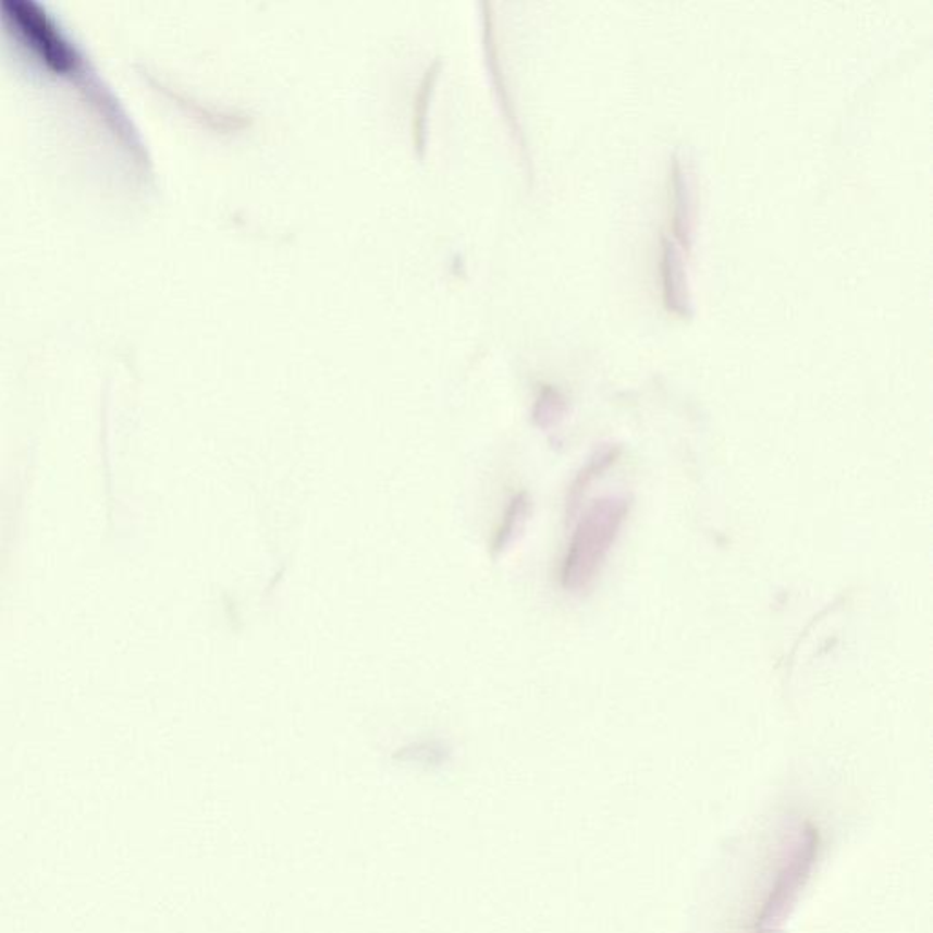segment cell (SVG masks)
I'll return each mask as SVG.
<instances>
[{
    "label": "cell",
    "instance_id": "cell-1",
    "mask_svg": "<svg viewBox=\"0 0 933 933\" xmlns=\"http://www.w3.org/2000/svg\"><path fill=\"white\" fill-rule=\"evenodd\" d=\"M631 503L624 496H605L589 505L570 535L560 567L564 591L584 594L591 589L605 560L621 537Z\"/></svg>",
    "mask_w": 933,
    "mask_h": 933
},
{
    "label": "cell",
    "instance_id": "cell-2",
    "mask_svg": "<svg viewBox=\"0 0 933 933\" xmlns=\"http://www.w3.org/2000/svg\"><path fill=\"white\" fill-rule=\"evenodd\" d=\"M531 498L526 491L516 492L515 496L508 500L507 507L503 511L502 521L491 540L492 558H500L518 540L531 516Z\"/></svg>",
    "mask_w": 933,
    "mask_h": 933
},
{
    "label": "cell",
    "instance_id": "cell-3",
    "mask_svg": "<svg viewBox=\"0 0 933 933\" xmlns=\"http://www.w3.org/2000/svg\"><path fill=\"white\" fill-rule=\"evenodd\" d=\"M621 456V447H604L592 454L589 462L581 467L580 472L576 475L575 480L570 483L569 494H567V516H573L580 508L581 498L589 491L592 481L597 480L602 472L610 469L611 465L615 464Z\"/></svg>",
    "mask_w": 933,
    "mask_h": 933
},
{
    "label": "cell",
    "instance_id": "cell-4",
    "mask_svg": "<svg viewBox=\"0 0 933 933\" xmlns=\"http://www.w3.org/2000/svg\"><path fill=\"white\" fill-rule=\"evenodd\" d=\"M565 403L562 397L558 396V392L554 391H545L543 392L540 400L537 402V407H535V423L538 427H542V429H549V427L556 426L562 416H564Z\"/></svg>",
    "mask_w": 933,
    "mask_h": 933
}]
</instances>
